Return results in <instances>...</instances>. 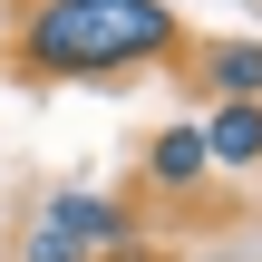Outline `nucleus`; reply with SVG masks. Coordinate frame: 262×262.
I'll return each instance as SVG.
<instances>
[{"label":"nucleus","mask_w":262,"mask_h":262,"mask_svg":"<svg viewBox=\"0 0 262 262\" xmlns=\"http://www.w3.org/2000/svg\"><path fill=\"white\" fill-rule=\"evenodd\" d=\"M49 224H58V233H68L88 262H97V253H126V243H136L126 204H107V194H58V204H49Z\"/></svg>","instance_id":"nucleus-2"},{"label":"nucleus","mask_w":262,"mask_h":262,"mask_svg":"<svg viewBox=\"0 0 262 262\" xmlns=\"http://www.w3.org/2000/svg\"><path fill=\"white\" fill-rule=\"evenodd\" d=\"M19 262H88V253H78V243H68V233H58V224H39V233H29V243H19Z\"/></svg>","instance_id":"nucleus-6"},{"label":"nucleus","mask_w":262,"mask_h":262,"mask_svg":"<svg viewBox=\"0 0 262 262\" xmlns=\"http://www.w3.org/2000/svg\"><path fill=\"white\" fill-rule=\"evenodd\" d=\"M214 165H204V126H156L146 136V185H165V194H194Z\"/></svg>","instance_id":"nucleus-4"},{"label":"nucleus","mask_w":262,"mask_h":262,"mask_svg":"<svg viewBox=\"0 0 262 262\" xmlns=\"http://www.w3.org/2000/svg\"><path fill=\"white\" fill-rule=\"evenodd\" d=\"M204 165H262V107H214L204 117Z\"/></svg>","instance_id":"nucleus-5"},{"label":"nucleus","mask_w":262,"mask_h":262,"mask_svg":"<svg viewBox=\"0 0 262 262\" xmlns=\"http://www.w3.org/2000/svg\"><path fill=\"white\" fill-rule=\"evenodd\" d=\"M185 39V19L165 0H39L19 29V68L39 78H107V68H146Z\"/></svg>","instance_id":"nucleus-1"},{"label":"nucleus","mask_w":262,"mask_h":262,"mask_svg":"<svg viewBox=\"0 0 262 262\" xmlns=\"http://www.w3.org/2000/svg\"><path fill=\"white\" fill-rule=\"evenodd\" d=\"M194 68H204L214 107H262V39H214Z\"/></svg>","instance_id":"nucleus-3"}]
</instances>
